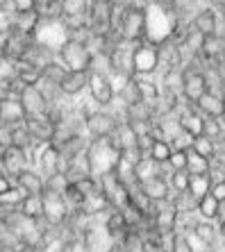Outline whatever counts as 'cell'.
I'll list each match as a JSON object with an SVG mask.
<instances>
[{"instance_id":"obj_1","label":"cell","mask_w":225,"mask_h":252,"mask_svg":"<svg viewBox=\"0 0 225 252\" xmlns=\"http://www.w3.org/2000/svg\"><path fill=\"white\" fill-rule=\"evenodd\" d=\"M121 157H123V153H121V148H119V143H116V139H114V134L89 141L87 161H89L91 175H94L96 180L107 175V173H112V170H116Z\"/></svg>"},{"instance_id":"obj_2","label":"cell","mask_w":225,"mask_h":252,"mask_svg":"<svg viewBox=\"0 0 225 252\" xmlns=\"http://www.w3.org/2000/svg\"><path fill=\"white\" fill-rule=\"evenodd\" d=\"M143 14H146V32H143V34H146L148 43L150 46L164 43L166 39L171 36L173 30H175L173 16L166 12L160 2H150V5L143 9Z\"/></svg>"},{"instance_id":"obj_3","label":"cell","mask_w":225,"mask_h":252,"mask_svg":"<svg viewBox=\"0 0 225 252\" xmlns=\"http://www.w3.org/2000/svg\"><path fill=\"white\" fill-rule=\"evenodd\" d=\"M36 43L43 48H48L50 53H60L62 48L68 43V30L64 28V23L55 21V18H43L39 21L34 30Z\"/></svg>"},{"instance_id":"obj_4","label":"cell","mask_w":225,"mask_h":252,"mask_svg":"<svg viewBox=\"0 0 225 252\" xmlns=\"http://www.w3.org/2000/svg\"><path fill=\"white\" fill-rule=\"evenodd\" d=\"M62 64L68 70H77V73H89L91 64H94V55L82 41H68L60 50Z\"/></svg>"},{"instance_id":"obj_5","label":"cell","mask_w":225,"mask_h":252,"mask_svg":"<svg viewBox=\"0 0 225 252\" xmlns=\"http://www.w3.org/2000/svg\"><path fill=\"white\" fill-rule=\"evenodd\" d=\"M121 121L116 116L107 112H94L89 116H84V132L91 136V139H102V136H112L116 134Z\"/></svg>"},{"instance_id":"obj_6","label":"cell","mask_w":225,"mask_h":252,"mask_svg":"<svg viewBox=\"0 0 225 252\" xmlns=\"http://www.w3.org/2000/svg\"><path fill=\"white\" fill-rule=\"evenodd\" d=\"M30 164H32V157L28 150H21V148H14V146L2 148V161H0L2 175L16 180L25 168H30Z\"/></svg>"},{"instance_id":"obj_7","label":"cell","mask_w":225,"mask_h":252,"mask_svg":"<svg viewBox=\"0 0 225 252\" xmlns=\"http://www.w3.org/2000/svg\"><path fill=\"white\" fill-rule=\"evenodd\" d=\"M89 95L100 107L112 105L114 100H116V91H114V87H112L109 75H102V73H89Z\"/></svg>"},{"instance_id":"obj_8","label":"cell","mask_w":225,"mask_h":252,"mask_svg":"<svg viewBox=\"0 0 225 252\" xmlns=\"http://www.w3.org/2000/svg\"><path fill=\"white\" fill-rule=\"evenodd\" d=\"M25 127L32 134V139L36 143H53L57 125L50 121L48 116H28L25 118Z\"/></svg>"},{"instance_id":"obj_9","label":"cell","mask_w":225,"mask_h":252,"mask_svg":"<svg viewBox=\"0 0 225 252\" xmlns=\"http://www.w3.org/2000/svg\"><path fill=\"white\" fill-rule=\"evenodd\" d=\"M21 102H23L28 116H46L48 107H50L48 98L41 94L39 87H25L23 94H21Z\"/></svg>"},{"instance_id":"obj_10","label":"cell","mask_w":225,"mask_h":252,"mask_svg":"<svg viewBox=\"0 0 225 252\" xmlns=\"http://www.w3.org/2000/svg\"><path fill=\"white\" fill-rule=\"evenodd\" d=\"M160 50L153 46H136L134 50V73L136 75H150L160 66Z\"/></svg>"},{"instance_id":"obj_11","label":"cell","mask_w":225,"mask_h":252,"mask_svg":"<svg viewBox=\"0 0 225 252\" xmlns=\"http://www.w3.org/2000/svg\"><path fill=\"white\" fill-rule=\"evenodd\" d=\"M141 189L146 191V195H148L153 202H164V200H171V195H173L171 182H168V177H166L164 173L146 180V182L141 184Z\"/></svg>"},{"instance_id":"obj_12","label":"cell","mask_w":225,"mask_h":252,"mask_svg":"<svg viewBox=\"0 0 225 252\" xmlns=\"http://www.w3.org/2000/svg\"><path fill=\"white\" fill-rule=\"evenodd\" d=\"M207 91H209V87H207V77L205 75H200V73H184L182 95L189 100L191 105H195Z\"/></svg>"},{"instance_id":"obj_13","label":"cell","mask_w":225,"mask_h":252,"mask_svg":"<svg viewBox=\"0 0 225 252\" xmlns=\"http://www.w3.org/2000/svg\"><path fill=\"white\" fill-rule=\"evenodd\" d=\"M16 184L25 191V195H43L46 193V177L34 168H25L16 177Z\"/></svg>"},{"instance_id":"obj_14","label":"cell","mask_w":225,"mask_h":252,"mask_svg":"<svg viewBox=\"0 0 225 252\" xmlns=\"http://www.w3.org/2000/svg\"><path fill=\"white\" fill-rule=\"evenodd\" d=\"M0 114H2V127H14V125L25 123V107L21 100H2V107H0Z\"/></svg>"},{"instance_id":"obj_15","label":"cell","mask_w":225,"mask_h":252,"mask_svg":"<svg viewBox=\"0 0 225 252\" xmlns=\"http://www.w3.org/2000/svg\"><path fill=\"white\" fill-rule=\"evenodd\" d=\"M195 107H198V112H200L202 116H214V118L225 116V98L219 94H212V91H207V94L202 95V98L195 102Z\"/></svg>"},{"instance_id":"obj_16","label":"cell","mask_w":225,"mask_h":252,"mask_svg":"<svg viewBox=\"0 0 225 252\" xmlns=\"http://www.w3.org/2000/svg\"><path fill=\"white\" fill-rule=\"evenodd\" d=\"M146 32V14L139 12V9H130L123 18V34L128 41L136 39V36Z\"/></svg>"},{"instance_id":"obj_17","label":"cell","mask_w":225,"mask_h":252,"mask_svg":"<svg viewBox=\"0 0 225 252\" xmlns=\"http://www.w3.org/2000/svg\"><path fill=\"white\" fill-rule=\"evenodd\" d=\"M180 116V127L184 132H189L191 136H202V129H205V116L198 112V107L189 109V112L178 114Z\"/></svg>"},{"instance_id":"obj_18","label":"cell","mask_w":225,"mask_h":252,"mask_svg":"<svg viewBox=\"0 0 225 252\" xmlns=\"http://www.w3.org/2000/svg\"><path fill=\"white\" fill-rule=\"evenodd\" d=\"M62 94L64 95H77L89 87V73H77V70H68V75L62 80Z\"/></svg>"},{"instance_id":"obj_19","label":"cell","mask_w":225,"mask_h":252,"mask_svg":"<svg viewBox=\"0 0 225 252\" xmlns=\"http://www.w3.org/2000/svg\"><path fill=\"white\" fill-rule=\"evenodd\" d=\"M21 214L25 218H30L34 223L46 218V202H43V195H28L21 205Z\"/></svg>"},{"instance_id":"obj_20","label":"cell","mask_w":225,"mask_h":252,"mask_svg":"<svg viewBox=\"0 0 225 252\" xmlns=\"http://www.w3.org/2000/svg\"><path fill=\"white\" fill-rule=\"evenodd\" d=\"M221 211H223V202L214 193H207L205 198H200V205H198V216L205 218V220H219Z\"/></svg>"},{"instance_id":"obj_21","label":"cell","mask_w":225,"mask_h":252,"mask_svg":"<svg viewBox=\"0 0 225 252\" xmlns=\"http://www.w3.org/2000/svg\"><path fill=\"white\" fill-rule=\"evenodd\" d=\"M173 207L178 209V214H198V205L200 200L195 198L191 191H182V193H173L171 195Z\"/></svg>"},{"instance_id":"obj_22","label":"cell","mask_w":225,"mask_h":252,"mask_svg":"<svg viewBox=\"0 0 225 252\" xmlns=\"http://www.w3.org/2000/svg\"><path fill=\"white\" fill-rule=\"evenodd\" d=\"M187 170H189V175H209V170H212V159L202 157V155H198L193 148H191L189 161H187Z\"/></svg>"},{"instance_id":"obj_23","label":"cell","mask_w":225,"mask_h":252,"mask_svg":"<svg viewBox=\"0 0 225 252\" xmlns=\"http://www.w3.org/2000/svg\"><path fill=\"white\" fill-rule=\"evenodd\" d=\"M212 187H214V180L209 175H191V182H189V191L200 200L205 198L207 193H212Z\"/></svg>"},{"instance_id":"obj_24","label":"cell","mask_w":225,"mask_h":252,"mask_svg":"<svg viewBox=\"0 0 225 252\" xmlns=\"http://www.w3.org/2000/svg\"><path fill=\"white\" fill-rule=\"evenodd\" d=\"M171 155H173V146H171V141L155 139L153 150H150L148 157H150V159H155L157 164H168V159H171Z\"/></svg>"},{"instance_id":"obj_25","label":"cell","mask_w":225,"mask_h":252,"mask_svg":"<svg viewBox=\"0 0 225 252\" xmlns=\"http://www.w3.org/2000/svg\"><path fill=\"white\" fill-rule=\"evenodd\" d=\"M168 252H195V246H193L191 234H187V232H173Z\"/></svg>"},{"instance_id":"obj_26","label":"cell","mask_w":225,"mask_h":252,"mask_svg":"<svg viewBox=\"0 0 225 252\" xmlns=\"http://www.w3.org/2000/svg\"><path fill=\"white\" fill-rule=\"evenodd\" d=\"M168 182H171L173 193L189 191V182H191L189 170H171V173H168Z\"/></svg>"},{"instance_id":"obj_27","label":"cell","mask_w":225,"mask_h":252,"mask_svg":"<svg viewBox=\"0 0 225 252\" xmlns=\"http://www.w3.org/2000/svg\"><path fill=\"white\" fill-rule=\"evenodd\" d=\"M193 150L198 155H202V157H207V159H212L214 155L219 153L216 150V141L214 139H209V136H195V141H193Z\"/></svg>"},{"instance_id":"obj_28","label":"cell","mask_w":225,"mask_h":252,"mask_svg":"<svg viewBox=\"0 0 225 252\" xmlns=\"http://www.w3.org/2000/svg\"><path fill=\"white\" fill-rule=\"evenodd\" d=\"M187 161H189V150H173L166 166L168 170H187Z\"/></svg>"},{"instance_id":"obj_29","label":"cell","mask_w":225,"mask_h":252,"mask_svg":"<svg viewBox=\"0 0 225 252\" xmlns=\"http://www.w3.org/2000/svg\"><path fill=\"white\" fill-rule=\"evenodd\" d=\"M195 25H198V30H200L202 34H212V30L214 28V14L212 12H200L198 14V18H195Z\"/></svg>"},{"instance_id":"obj_30","label":"cell","mask_w":225,"mask_h":252,"mask_svg":"<svg viewBox=\"0 0 225 252\" xmlns=\"http://www.w3.org/2000/svg\"><path fill=\"white\" fill-rule=\"evenodd\" d=\"M62 9H64V14H68V16H77V14L84 12V0H64Z\"/></svg>"},{"instance_id":"obj_31","label":"cell","mask_w":225,"mask_h":252,"mask_svg":"<svg viewBox=\"0 0 225 252\" xmlns=\"http://www.w3.org/2000/svg\"><path fill=\"white\" fill-rule=\"evenodd\" d=\"M212 193L216 195V198H219L221 202H225V180H219V182H214Z\"/></svg>"},{"instance_id":"obj_32","label":"cell","mask_w":225,"mask_h":252,"mask_svg":"<svg viewBox=\"0 0 225 252\" xmlns=\"http://www.w3.org/2000/svg\"><path fill=\"white\" fill-rule=\"evenodd\" d=\"M14 5H16L18 12H30L34 7V0H14Z\"/></svg>"},{"instance_id":"obj_33","label":"cell","mask_w":225,"mask_h":252,"mask_svg":"<svg viewBox=\"0 0 225 252\" xmlns=\"http://www.w3.org/2000/svg\"><path fill=\"white\" fill-rule=\"evenodd\" d=\"M216 225H219L221 239H225V202H223V211H221V216H219V220H216Z\"/></svg>"},{"instance_id":"obj_34","label":"cell","mask_w":225,"mask_h":252,"mask_svg":"<svg viewBox=\"0 0 225 252\" xmlns=\"http://www.w3.org/2000/svg\"><path fill=\"white\" fill-rule=\"evenodd\" d=\"M28 252H34V250H28Z\"/></svg>"}]
</instances>
